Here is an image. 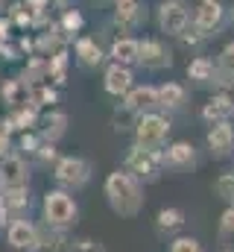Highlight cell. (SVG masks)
Listing matches in <instances>:
<instances>
[{
	"instance_id": "obj_1",
	"label": "cell",
	"mask_w": 234,
	"mask_h": 252,
	"mask_svg": "<svg viewBox=\"0 0 234 252\" xmlns=\"http://www.w3.org/2000/svg\"><path fill=\"white\" fill-rule=\"evenodd\" d=\"M106 193H109V202L115 205V211H120L123 217H132L138 214L141 208V188L138 182L129 176V173H112L109 182H106Z\"/></svg>"
},
{
	"instance_id": "obj_2",
	"label": "cell",
	"mask_w": 234,
	"mask_h": 252,
	"mask_svg": "<svg viewBox=\"0 0 234 252\" xmlns=\"http://www.w3.org/2000/svg\"><path fill=\"white\" fill-rule=\"evenodd\" d=\"M44 214H47V220H50L53 226H67V223H73V217H76V205H73V199H70L67 193L53 190V193L44 196Z\"/></svg>"
},
{
	"instance_id": "obj_3",
	"label": "cell",
	"mask_w": 234,
	"mask_h": 252,
	"mask_svg": "<svg viewBox=\"0 0 234 252\" xmlns=\"http://www.w3.org/2000/svg\"><path fill=\"white\" fill-rule=\"evenodd\" d=\"M161 161H164L161 153H155V150H144V147H135V150L129 153V158H126L129 170H135V173H141V176H152V173L158 170Z\"/></svg>"
},
{
	"instance_id": "obj_4",
	"label": "cell",
	"mask_w": 234,
	"mask_h": 252,
	"mask_svg": "<svg viewBox=\"0 0 234 252\" xmlns=\"http://www.w3.org/2000/svg\"><path fill=\"white\" fill-rule=\"evenodd\" d=\"M0 185L6 190L27 185V164H24V158H18V156H6L3 158V164H0Z\"/></svg>"
},
{
	"instance_id": "obj_5",
	"label": "cell",
	"mask_w": 234,
	"mask_h": 252,
	"mask_svg": "<svg viewBox=\"0 0 234 252\" xmlns=\"http://www.w3.org/2000/svg\"><path fill=\"white\" fill-rule=\"evenodd\" d=\"M167 129H170V124H167L164 118H158V115H144L141 124H138V141H141L144 147H152V144H158V141L167 135Z\"/></svg>"
},
{
	"instance_id": "obj_6",
	"label": "cell",
	"mask_w": 234,
	"mask_h": 252,
	"mask_svg": "<svg viewBox=\"0 0 234 252\" xmlns=\"http://www.w3.org/2000/svg\"><path fill=\"white\" fill-rule=\"evenodd\" d=\"M56 179L64 182V185H76L79 188L88 179V164L82 158H61L56 164Z\"/></svg>"
},
{
	"instance_id": "obj_7",
	"label": "cell",
	"mask_w": 234,
	"mask_h": 252,
	"mask_svg": "<svg viewBox=\"0 0 234 252\" xmlns=\"http://www.w3.org/2000/svg\"><path fill=\"white\" fill-rule=\"evenodd\" d=\"M158 24H161L164 32H181L184 24H187V12H184V6H181V3H173V0L164 3L161 12H158Z\"/></svg>"
},
{
	"instance_id": "obj_8",
	"label": "cell",
	"mask_w": 234,
	"mask_h": 252,
	"mask_svg": "<svg viewBox=\"0 0 234 252\" xmlns=\"http://www.w3.org/2000/svg\"><path fill=\"white\" fill-rule=\"evenodd\" d=\"M208 147H211V153H217V156H229L234 150V129L226 124V121L217 124L211 129V135H208Z\"/></svg>"
},
{
	"instance_id": "obj_9",
	"label": "cell",
	"mask_w": 234,
	"mask_h": 252,
	"mask_svg": "<svg viewBox=\"0 0 234 252\" xmlns=\"http://www.w3.org/2000/svg\"><path fill=\"white\" fill-rule=\"evenodd\" d=\"M9 244H12L15 250H35V247H38V235H35V229H32L27 220H18V223H12V229H9Z\"/></svg>"
},
{
	"instance_id": "obj_10",
	"label": "cell",
	"mask_w": 234,
	"mask_h": 252,
	"mask_svg": "<svg viewBox=\"0 0 234 252\" xmlns=\"http://www.w3.org/2000/svg\"><path fill=\"white\" fill-rule=\"evenodd\" d=\"M138 59L146 64V67H164V64H170V53H167L158 41H144Z\"/></svg>"
},
{
	"instance_id": "obj_11",
	"label": "cell",
	"mask_w": 234,
	"mask_h": 252,
	"mask_svg": "<svg viewBox=\"0 0 234 252\" xmlns=\"http://www.w3.org/2000/svg\"><path fill=\"white\" fill-rule=\"evenodd\" d=\"M29 97H32V91H29V85H27L24 79H9V82L3 85V100H6L9 106H27Z\"/></svg>"
},
{
	"instance_id": "obj_12",
	"label": "cell",
	"mask_w": 234,
	"mask_h": 252,
	"mask_svg": "<svg viewBox=\"0 0 234 252\" xmlns=\"http://www.w3.org/2000/svg\"><path fill=\"white\" fill-rule=\"evenodd\" d=\"M220 18H223L220 3H217V0H202V6H199V12H196V27H199V30H214V27L220 24Z\"/></svg>"
},
{
	"instance_id": "obj_13",
	"label": "cell",
	"mask_w": 234,
	"mask_h": 252,
	"mask_svg": "<svg viewBox=\"0 0 234 252\" xmlns=\"http://www.w3.org/2000/svg\"><path fill=\"white\" fill-rule=\"evenodd\" d=\"M129 85H132V73L123 64L109 67V73H106V91L109 94H123V91H129Z\"/></svg>"
},
{
	"instance_id": "obj_14",
	"label": "cell",
	"mask_w": 234,
	"mask_h": 252,
	"mask_svg": "<svg viewBox=\"0 0 234 252\" xmlns=\"http://www.w3.org/2000/svg\"><path fill=\"white\" fill-rule=\"evenodd\" d=\"M126 106H129L132 112H144V109H149V106H158V91H155V88H135V91L129 94Z\"/></svg>"
},
{
	"instance_id": "obj_15",
	"label": "cell",
	"mask_w": 234,
	"mask_h": 252,
	"mask_svg": "<svg viewBox=\"0 0 234 252\" xmlns=\"http://www.w3.org/2000/svg\"><path fill=\"white\" fill-rule=\"evenodd\" d=\"M112 56L117 59V64H129L141 56V44L132 41V38H120V41H115V47H112Z\"/></svg>"
},
{
	"instance_id": "obj_16",
	"label": "cell",
	"mask_w": 234,
	"mask_h": 252,
	"mask_svg": "<svg viewBox=\"0 0 234 252\" xmlns=\"http://www.w3.org/2000/svg\"><path fill=\"white\" fill-rule=\"evenodd\" d=\"M232 112V100H226V97H217V100H211L208 106H205V118L208 121H217V124H223V118Z\"/></svg>"
},
{
	"instance_id": "obj_17",
	"label": "cell",
	"mask_w": 234,
	"mask_h": 252,
	"mask_svg": "<svg viewBox=\"0 0 234 252\" xmlns=\"http://www.w3.org/2000/svg\"><path fill=\"white\" fill-rule=\"evenodd\" d=\"M141 6H138V0H117V18L123 21V24H135V21H141Z\"/></svg>"
},
{
	"instance_id": "obj_18",
	"label": "cell",
	"mask_w": 234,
	"mask_h": 252,
	"mask_svg": "<svg viewBox=\"0 0 234 252\" xmlns=\"http://www.w3.org/2000/svg\"><path fill=\"white\" fill-rule=\"evenodd\" d=\"M64 124H67V118H64L61 112H53V115L44 121V129H41V135H44L47 141H56L58 135L64 132Z\"/></svg>"
},
{
	"instance_id": "obj_19",
	"label": "cell",
	"mask_w": 234,
	"mask_h": 252,
	"mask_svg": "<svg viewBox=\"0 0 234 252\" xmlns=\"http://www.w3.org/2000/svg\"><path fill=\"white\" fill-rule=\"evenodd\" d=\"M76 53H79V59H82L85 64H100V59H103L100 47H97L91 38H82V41L76 44Z\"/></svg>"
},
{
	"instance_id": "obj_20",
	"label": "cell",
	"mask_w": 234,
	"mask_h": 252,
	"mask_svg": "<svg viewBox=\"0 0 234 252\" xmlns=\"http://www.w3.org/2000/svg\"><path fill=\"white\" fill-rule=\"evenodd\" d=\"M167 161L170 164H178V167L181 164H190L193 161V147L190 144H176V147H170L167 150Z\"/></svg>"
},
{
	"instance_id": "obj_21",
	"label": "cell",
	"mask_w": 234,
	"mask_h": 252,
	"mask_svg": "<svg viewBox=\"0 0 234 252\" xmlns=\"http://www.w3.org/2000/svg\"><path fill=\"white\" fill-rule=\"evenodd\" d=\"M181 100H184V91H181V85L167 82L164 88H158V103H161V106H178Z\"/></svg>"
},
{
	"instance_id": "obj_22",
	"label": "cell",
	"mask_w": 234,
	"mask_h": 252,
	"mask_svg": "<svg viewBox=\"0 0 234 252\" xmlns=\"http://www.w3.org/2000/svg\"><path fill=\"white\" fill-rule=\"evenodd\" d=\"M3 208H24L27 205V190L24 188H9L3 193V202H0Z\"/></svg>"
},
{
	"instance_id": "obj_23",
	"label": "cell",
	"mask_w": 234,
	"mask_h": 252,
	"mask_svg": "<svg viewBox=\"0 0 234 252\" xmlns=\"http://www.w3.org/2000/svg\"><path fill=\"white\" fill-rule=\"evenodd\" d=\"M187 73H190V79H208L214 73V64L208 62V59H196V62H190Z\"/></svg>"
},
{
	"instance_id": "obj_24",
	"label": "cell",
	"mask_w": 234,
	"mask_h": 252,
	"mask_svg": "<svg viewBox=\"0 0 234 252\" xmlns=\"http://www.w3.org/2000/svg\"><path fill=\"white\" fill-rule=\"evenodd\" d=\"M158 226H161V229H176V226H181V211L164 208V211L158 214Z\"/></svg>"
},
{
	"instance_id": "obj_25",
	"label": "cell",
	"mask_w": 234,
	"mask_h": 252,
	"mask_svg": "<svg viewBox=\"0 0 234 252\" xmlns=\"http://www.w3.org/2000/svg\"><path fill=\"white\" fill-rule=\"evenodd\" d=\"M217 193H220L223 199L234 202V173H226V176L217 179Z\"/></svg>"
},
{
	"instance_id": "obj_26",
	"label": "cell",
	"mask_w": 234,
	"mask_h": 252,
	"mask_svg": "<svg viewBox=\"0 0 234 252\" xmlns=\"http://www.w3.org/2000/svg\"><path fill=\"white\" fill-rule=\"evenodd\" d=\"M64 64H67V56H64V53H56L53 62L47 64V70L56 76V82H64Z\"/></svg>"
},
{
	"instance_id": "obj_27",
	"label": "cell",
	"mask_w": 234,
	"mask_h": 252,
	"mask_svg": "<svg viewBox=\"0 0 234 252\" xmlns=\"http://www.w3.org/2000/svg\"><path fill=\"white\" fill-rule=\"evenodd\" d=\"M170 252H202V247L193 238H178L173 247H170Z\"/></svg>"
},
{
	"instance_id": "obj_28",
	"label": "cell",
	"mask_w": 234,
	"mask_h": 252,
	"mask_svg": "<svg viewBox=\"0 0 234 252\" xmlns=\"http://www.w3.org/2000/svg\"><path fill=\"white\" fill-rule=\"evenodd\" d=\"M61 27H64L67 32L79 30V27H82V15H79V12H73V9H70V12H64V18H61Z\"/></svg>"
},
{
	"instance_id": "obj_29",
	"label": "cell",
	"mask_w": 234,
	"mask_h": 252,
	"mask_svg": "<svg viewBox=\"0 0 234 252\" xmlns=\"http://www.w3.org/2000/svg\"><path fill=\"white\" fill-rule=\"evenodd\" d=\"M70 252H103V247L94 244V241H76V244L70 247Z\"/></svg>"
},
{
	"instance_id": "obj_30",
	"label": "cell",
	"mask_w": 234,
	"mask_h": 252,
	"mask_svg": "<svg viewBox=\"0 0 234 252\" xmlns=\"http://www.w3.org/2000/svg\"><path fill=\"white\" fill-rule=\"evenodd\" d=\"M32 100H35V103H56V94L47 91V88H35V91H32Z\"/></svg>"
},
{
	"instance_id": "obj_31",
	"label": "cell",
	"mask_w": 234,
	"mask_h": 252,
	"mask_svg": "<svg viewBox=\"0 0 234 252\" xmlns=\"http://www.w3.org/2000/svg\"><path fill=\"white\" fill-rule=\"evenodd\" d=\"M223 67L234 76V44H229V47L223 50Z\"/></svg>"
},
{
	"instance_id": "obj_32",
	"label": "cell",
	"mask_w": 234,
	"mask_h": 252,
	"mask_svg": "<svg viewBox=\"0 0 234 252\" xmlns=\"http://www.w3.org/2000/svg\"><path fill=\"white\" fill-rule=\"evenodd\" d=\"M223 232H234V208L223 214Z\"/></svg>"
},
{
	"instance_id": "obj_33",
	"label": "cell",
	"mask_w": 234,
	"mask_h": 252,
	"mask_svg": "<svg viewBox=\"0 0 234 252\" xmlns=\"http://www.w3.org/2000/svg\"><path fill=\"white\" fill-rule=\"evenodd\" d=\"M38 156H41V158H56V150H53L50 144H44V147L38 150Z\"/></svg>"
},
{
	"instance_id": "obj_34",
	"label": "cell",
	"mask_w": 234,
	"mask_h": 252,
	"mask_svg": "<svg viewBox=\"0 0 234 252\" xmlns=\"http://www.w3.org/2000/svg\"><path fill=\"white\" fill-rule=\"evenodd\" d=\"M29 6H32V12H41L44 6H47V0H27Z\"/></svg>"
},
{
	"instance_id": "obj_35",
	"label": "cell",
	"mask_w": 234,
	"mask_h": 252,
	"mask_svg": "<svg viewBox=\"0 0 234 252\" xmlns=\"http://www.w3.org/2000/svg\"><path fill=\"white\" fill-rule=\"evenodd\" d=\"M24 147H29V150H32V147H35V138H32V135H24Z\"/></svg>"
},
{
	"instance_id": "obj_36",
	"label": "cell",
	"mask_w": 234,
	"mask_h": 252,
	"mask_svg": "<svg viewBox=\"0 0 234 252\" xmlns=\"http://www.w3.org/2000/svg\"><path fill=\"white\" fill-rule=\"evenodd\" d=\"M6 30H9V21H0V35L6 38Z\"/></svg>"
},
{
	"instance_id": "obj_37",
	"label": "cell",
	"mask_w": 234,
	"mask_h": 252,
	"mask_svg": "<svg viewBox=\"0 0 234 252\" xmlns=\"http://www.w3.org/2000/svg\"><path fill=\"white\" fill-rule=\"evenodd\" d=\"M3 214H6V208H3V205H0V220H3Z\"/></svg>"
},
{
	"instance_id": "obj_38",
	"label": "cell",
	"mask_w": 234,
	"mask_h": 252,
	"mask_svg": "<svg viewBox=\"0 0 234 252\" xmlns=\"http://www.w3.org/2000/svg\"><path fill=\"white\" fill-rule=\"evenodd\" d=\"M0 50H3V35H0Z\"/></svg>"
}]
</instances>
